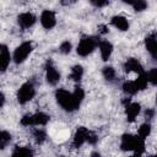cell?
<instances>
[{
	"label": "cell",
	"instance_id": "21",
	"mask_svg": "<svg viewBox=\"0 0 157 157\" xmlns=\"http://www.w3.org/2000/svg\"><path fill=\"white\" fill-rule=\"evenodd\" d=\"M150 132H151V126H150V124H148V123H145V124H142V125L139 128L137 136H139V137H141L142 140H145V139L150 135Z\"/></svg>",
	"mask_w": 157,
	"mask_h": 157
},
{
	"label": "cell",
	"instance_id": "25",
	"mask_svg": "<svg viewBox=\"0 0 157 157\" xmlns=\"http://www.w3.org/2000/svg\"><path fill=\"white\" fill-rule=\"evenodd\" d=\"M147 76V81L151 82L152 85H157V67L150 70L148 72H146Z\"/></svg>",
	"mask_w": 157,
	"mask_h": 157
},
{
	"label": "cell",
	"instance_id": "29",
	"mask_svg": "<svg viewBox=\"0 0 157 157\" xmlns=\"http://www.w3.org/2000/svg\"><path fill=\"white\" fill-rule=\"evenodd\" d=\"M98 28H99V32H101V33H107V32H108L107 27H105V26H103V25H101Z\"/></svg>",
	"mask_w": 157,
	"mask_h": 157
},
{
	"label": "cell",
	"instance_id": "32",
	"mask_svg": "<svg viewBox=\"0 0 157 157\" xmlns=\"http://www.w3.org/2000/svg\"><path fill=\"white\" fill-rule=\"evenodd\" d=\"M156 104H157V94H156Z\"/></svg>",
	"mask_w": 157,
	"mask_h": 157
},
{
	"label": "cell",
	"instance_id": "34",
	"mask_svg": "<svg viewBox=\"0 0 157 157\" xmlns=\"http://www.w3.org/2000/svg\"><path fill=\"white\" fill-rule=\"evenodd\" d=\"M150 157H157V155H155V156H150Z\"/></svg>",
	"mask_w": 157,
	"mask_h": 157
},
{
	"label": "cell",
	"instance_id": "8",
	"mask_svg": "<svg viewBox=\"0 0 157 157\" xmlns=\"http://www.w3.org/2000/svg\"><path fill=\"white\" fill-rule=\"evenodd\" d=\"M45 78H47V82L53 86L56 85L60 80V72L56 70V67L53 65L50 60H48L45 65Z\"/></svg>",
	"mask_w": 157,
	"mask_h": 157
},
{
	"label": "cell",
	"instance_id": "2",
	"mask_svg": "<svg viewBox=\"0 0 157 157\" xmlns=\"http://www.w3.org/2000/svg\"><path fill=\"white\" fill-rule=\"evenodd\" d=\"M120 148L123 151H134L135 155L140 157L145 151V140H142L137 135L134 136L130 134H124L121 136Z\"/></svg>",
	"mask_w": 157,
	"mask_h": 157
},
{
	"label": "cell",
	"instance_id": "17",
	"mask_svg": "<svg viewBox=\"0 0 157 157\" xmlns=\"http://www.w3.org/2000/svg\"><path fill=\"white\" fill-rule=\"evenodd\" d=\"M123 91H124L126 94L132 96V94L137 93L140 90H139L136 82H135L134 80H131V81H125V82L123 83Z\"/></svg>",
	"mask_w": 157,
	"mask_h": 157
},
{
	"label": "cell",
	"instance_id": "4",
	"mask_svg": "<svg viewBox=\"0 0 157 157\" xmlns=\"http://www.w3.org/2000/svg\"><path fill=\"white\" fill-rule=\"evenodd\" d=\"M49 121V115L38 112L34 114H27L21 119V124L25 126H37V125H45Z\"/></svg>",
	"mask_w": 157,
	"mask_h": 157
},
{
	"label": "cell",
	"instance_id": "12",
	"mask_svg": "<svg viewBox=\"0 0 157 157\" xmlns=\"http://www.w3.org/2000/svg\"><path fill=\"white\" fill-rule=\"evenodd\" d=\"M36 20H37L36 16H34L33 13H31V12H23V13L18 15V17H17L18 25H20V27L23 28V29H27V28L32 27V26L34 25Z\"/></svg>",
	"mask_w": 157,
	"mask_h": 157
},
{
	"label": "cell",
	"instance_id": "28",
	"mask_svg": "<svg viewBox=\"0 0 157 157\" xmlns=\"http://www.w3.org/2000/svg\"><path fill=\"white\" fill-rule=\"evenodd\" d=\"M153 115H155V112H153L152 109H147V110L145 112V117H146L147 119H152Z\"/></svg>",
	"mask_w": 157,
	"mask_h": 157
},
{
	"label": "cell",
	"instance_id": "27",
	"mask_svg": "<svg viewBox=\"0 0 157 157\" xmlns=\"http://www.w3.org/2000/svg\"><path fill=\"white\" fill-rule=\"evenodd\" d=\"M91 2H92V5H94L97 7H102V6H105V5L109 4L108 1H96V0H92Z\"/></svg>",
	"mask_w": 157,
	"mask_h": 157
},
{
	"label": "cell",
	"instance_id": "23",
	"mask_svg": "<svg viewBox=\"0 0 157 157\" xmlns=\"http://www.w3.org/2000/svg\"><path fill=\"white\" fill-rule=\"evenodd\" d=\"M11 141V135L7 132V131H1L0 132V148H5L7 146V144H10Z\"/></svg>",
	"mask_w": 157,
	"mask_h": 157
},
{
	"label": "cell",
	"instance_id": "10",
	"mask_svg": "<svg viewBox=\"0 0 157 157\" xmlns=\"http://www.w3.org/2000/svg\"><path fill=\"white\" fill-rule=\"evenodd\" d=\"M145 45L150 55L157 60V33H150L145 38Z\"/></svg>",
	"mask_w": 157,
	"mask_h": 157
},
{
	"label": "cell",
	"instance_id": "26",
	"mask_svg": "<svg viewBox=\"0 0 157 157\" xmlns=\"http://www.w3.org/2000/svg\"><path fill=\"white\" fill-rule=\"evenodd\" d=\"M71 48H72L71 43H70L69 40H64V42L60 44L59 50H60V53H63V54H69V53L71 52Z\"/></svg>",
	"mask_w": 157,
	"mask_h": 157
},
{
	"label": "cell",
	"instance_id": "5",
	"mask_svg": "<svg viewBox=\"0 0 157 157\" xmlns=\"http://www.w3.org/2000/svg\"><path fill=\"white\" fill-rule=\"evenodd\" d=\"M36 94V88L32 82H25L17 91V102L20 104H25L29 102Z\"/></svg>",
	"mask_w": 157,
	"mask_h": 157
},
{
	"label": "cell",
	"instance_id": "22",
	"mask_svg": "<svg viewBox=\"0 0 157 157\" xmlns=\"http://www.w3.org/2000/svg\"><path fill=\"white\" fill-rule=\"evenodd\" d=\"M33 137H34V140H36L37 144H43L45 141V139H47V134L42 129H36L33 131Z\"/></svg>",
	"mask_w": 157,
	"mask_h": 157
},
{
	"label": "cell",
	"instance_id": "16",
	"mask_svg": "<svg viewBox=\"0 0 157 157\" xmlns=\"http://www.w3.org/2000/svg\"><path fill=\"white\" fill-rule=\"evenodd\" d=\"M110 22L115 28H118L120 31H128L129 29V22L124 16H120V15L113 16Z\"/></svg>",
	"mask_w": 157,
	"mask_h": 157
},
{
	"label": "cell",
	"instance_id": "1",
	"mask_svg": "<svg viewBox=\"0 0 157 157\" xmlns=\"http://www.w3.org/2000/svg\"><path fill=\"white\" fill-rule=\"evenodd\" d=\"M85 97V92L81 87H76L74 92H69L64 88H59L55 92L58 104L66 112H74L78 109Z\"/></svg>",
	"mask_w": 157,
	"mask_h": 157
},
{
	"label": "cell",
	"instance_id": "11",
	"mask_svg": "<svg viewBox=\"0 0 157 157\" xmlns=\"http://www.w3.org/2000/svg\"><path fill=\"white\" fill-rule=\"evenodd\" d=\"M40 23L45 29H50L55 26L56 23V17L55 13L50 10H44L40 15Z\"/></svg>",
	"mask_w": 157,
	"mask_h": 157
},
{
	"label": "cell",
	"instance_id": "6",
	"mask_svg": "<svg viewBox=\"0 0 157 157\" xmlns=\"http://www.w3.org/2000/svg\"><path fill=\"white\" fill-rule=\"evenodd\" d=\"M32 50H33V44H32V42H23L22 44H20V45L15 49L13 55H12L13 61H15L16 64L23 63V61L27 59V56L32 53Z\"/></svg>",
	"mask_w": 157,
	"mask_h": 157
},
{
	"label": "cell",
	"instance_id": "13",
	"mask_svg": "<svg viewBox=\"0 0 157 157\" xmlns=\"http://www.w3.org/2000/svg\"><path fill=\"white\" fill-rule=\"evenodd\" d=\"M124 70H125V72H128V74L135 72V74H137V75H141V74L145 72L142 65H141L136 59H134V58H130V59H128V60L125 61V64H124Z\"/></svg>",
	"mask_w": 157,
	"mask_h": 157
},
{
	"label": "cell",
	"instance_id": "18",
	"mask_svg": "<svg viewBox=\"0 0 157 157\" xmlns=\"http://www.w3.org/2000/svg\"><path fill=\"white\" fill-rule=\"evenodd\" d=\"M11 157H33V151L29 147H16Z\"/></svg>",
	"mask_w": 157,
	"mask_h": 157
},
{
	"label": "cell",
	"instance_id": "31",
	"mask_svg": "<svg viewBox=\"0 0 157 157\" xmlns=\"http://www.w3.org/2000/svg\"><path fill=\"white\" fill-rule=\"evenodd\" d=\"M91 157H101V155H99L98 152H93V153L91 155Z\"/></svg>",
	"mask_w": 157,
	"mask_h": 157
},
{
	"label": "cell",
	"instance_id": "3",
	"mask_svg": "<svg viewBox=\"0 0 157 157\" xmlns=\"http://www.w3.org/2000/svg\"><path fill=\"white\" fill-rule=\"evenodd\" d=\"M98 44H99V40H98L97 37H94V36L83 37L80 40V43H78V45L76 48V52L81 56H87L88 54H91L96 49V47Z\"/></svg>",
	"mask_w": 157,
	"mask_h": 157
},
{
	"label": "cell",
	"instance_id": "30",
	"mask_svg": "<svg viewBox=\"0 0 157 157\" xmlns=\"http://www.w3.org/2000/svg\"><path fill=\"white\" fill-rule=\"evenodd\" d=\"M0 99H1V102H0V107H4V104H5V96H4L2 92L0 93Z\"/></svg>",
	"mask_w": 157,
	"mask_h": 157
},
{
	"label": "cell",
	"instance_id": "15",
	"mask_svg": "<svg viewBox=\"0 0 157 157\" xmlns=\"http://www.w3.org/2000/svg\"><path fill=\"white\" fill-rule=\"evenodd\" d=\"M98 48H99L102 59L104 61H107L110 58L112 53H113V45H112V43L108 42V40H101L99 44H98Z\"/></svg>",
	"mask_w": 157,
	"mask_h": 157
},
{
	"label": "cell",
	"instance_id": "7",
	"mask_svg": "<svg viewBox=\"0 0 157 157\" xmlns=\"http://www.w3.org/2000/svg\"><path fill=\"white\" fill-rule=\"evenodd\" d=\"M124 105H125V114H126V119L128 121H134L136 119V117L139 115L140 110H141V107L139 103H135V102H131L129 98L128 99H124Z\"/></svg>",
	"mask_w": 157,
	"mask_h": 157
},
{
	"label": "cell",
	"instance_id": "19",
	"mask_svg": "<svg viewBox=\"0 0 157 157\" xmlns=\"http://www.w3.org/2000/svg\"><path fill=\"white\" fill-rule=\"evenodd\" d=\"M83 76V67L81 65H75L72 66L71 71H70V78L74 81H80Z\"/></svg>",
	"mask_w": 157,
	"mask_h": 157
},
{
	"label": "cell",
	"instance_id": "14",
	"mask_svg": "<svg viewBox=\"0 0 157 157\" xmlns=\"http://www.w3.org/2000/svg\"><path fill=\"white\" fill-rule=\"evenodd\" d=\"M11 56H10V52L7 49V47L5 44L0 45V69L1 71H5L10 64Z\"/></svg>",
	"mask_w": 157,
	"mask_h": 157
},
{
	"label": "cell",
	"instance_id": "33",
	"mask_svg": "<svg viewBox=\"0 0 157 157\" xmlns=\"http://www.w3.org/2000/svg\"><path fill=\"white\" fill-rule=\"evenodd\" d=\"M130 157H139V156H136V155H135V156H130Z\"/></svg>",
	"mask_w": 157,
	"mask_h": 157
},
{
	"label": "cell",
	"instance_id": "9",
	"mask_svg": "<svg viewBox=\"0 0 157 157\" xmlns=\"http://www.w3.org/2000/svg\"><path fill=\"white\" fill-rule=\"evenodd\" d=\"M90 134H91V131H88L86 128H83V126L77 128V130H76V132H75V135H74V141H72L74 147L78 148V147H81L85 142H88Z\"/></svg>",
	"mask_w": 157,
	"mask_h": 157
},
{
	"label": "cell",
	"instance_id": "20",
	"mask_svg": "<svg viewBox=\"0 0 157 157\" xmlns=\"http://www.w3.org/2000/svg\"><path fill=\"white\" fill-rule=\"evenodd\" d=\"M102 75L107 81H113L115 78V70L112 66H105L102 70Z\"/></svg>",
	"mask_w": 157,
	"mask_h": 157
},
{
	"label": "cell",
	"instance_id": "24",
	"mask_svg": "<svg viewBox=\"0 0 157 157\" xmlns=\"http://www.w3.org/2000/svg\"><path fill=\"white\" fill-rule=\"evenodd\" d=\"M126 4L131 5L135 11H144V10L147 7V2H146V1H142V0H137V1H126Z\"/></svg>",
	"mask_w": 157,
	"mask_h": 157
}]
</instances>
